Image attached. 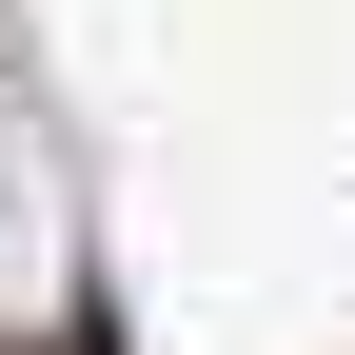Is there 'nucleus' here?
<instances>
[{
    "label": "nucleus",
    "instance_id": "1",
    "mask_svg": "<svg viewBox=\"0 0 355 355\" xmlns=\"http://www.w3.org/2000/svg\"><path fill=\"white\" fill-rule=\"evenodd\" d=\"M40 296H60V178H40L20 99H0V355L40 336Z\"/></svg>",
    "mask_w": 355,
    "mask_h": 355
}]
</instances>
